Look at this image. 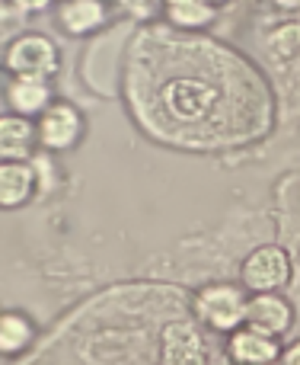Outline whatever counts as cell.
Wrapping results in <instances>:
<instances>
[{"label": "cell", "mask_w": 300, "mask_h": 365, "mask_svg": "<svg viewBox=\"0 0 300 365\" xmlns=\"http://www.w3.org/2000/svg\"><path fill=\"white\" fill-rule=\"evenodd\" d=\"M294 279V257L282 244H259L240 263V285L250 295L284 292Z\"/></svg>", "instance_id": "3957f363"}, {"label": "cell", "mask_w": 300, "mask_h": 365, "mask_svg": "<svg viewBox=\"0 0 300 365\" xmlns=\"http://www.w3.org/2000/svg\"><path fill=\"white\" fill-rule=\"evenodd\" d=\"M205 4H211V6H218V10H220V6L230 4V0H205Z\"/></svg>", "instance_id": "ffe728a7"}, {"label": "cell", "mask_w": 300, "mask_h": 365, "mask_svg": "<svg viewBox=\"0 0 300 365\" xmlns=\"http://www.w3.org/2000/svg\"><path fill=\"white\" fill-rule=\"evenodd\" d=\"M4 100L10 106V113L38 119L55 103V90H51V81H45V77H13L4 87Z\"/></svg>", "instance_id": "30bf717a"}, {"label": "cell", "mask_w": 300, "mask_h": 365, "mask_svg": "<svg viewBox=\"0 0 300 365\" xmlns=\"http://www.w3.org/2000/svg\"><path fill=\"white\" fill-rule=\"evenodd\" d=\"M32 170H36V180H38V195H48L51 189L61 182V170H58V160L55 154L48 151H36L32 154Z\"/></svg>", "instance_id": "2e32d148"}, {"label": "cell", "mask_w": 300, "mask_h": 365, "mask_svg": "<svg viewBox=\"0 0 300 365\" xmlns=\"http://www.w3.org/2000/svg\"><path fill=\"white\" fill-rule=\"evenodd\" d=\"M166 103L179 119H198V115L208 113V106L214 103V90L201 81H192V77H182L176 87L166 90Z\"/></svg>", "instance_id": "4fadbf2b"}, {"label": "cell", "mask_w": 300, "mask_h": 365, "mask_svg": "<svg viewBox=\"0 0 300 365\" xmlns=\"http://www.w3.org/2000/svg\"><path fill=\"white\" fill-rule=\"evenodd\" d=\"M10 4L23 13H45V10H55L58 0H10Z\"/></svg>", "instance_id": "e0dca14e"}, {"label": "cell", "mask_w": 300, "mask_h": 365, "mask_svg": "<svg viewBox=\"0 0 300 365\" xmlns=\"http://www.w3.org/2000/svg\"><path fill=\"white\" fill-rule=\"evenodd\" d=\"M297 311L282 292H265V295H250V311H246V324L269 336L282 340L284 334L294 330Z\"/></svg>", "instance_id": "52a82bcc"}, {"label": "cell", "mask_w": 300, "mask_h": 365, "mask_svg": "<svg viewBox=\"0 0 300 365\" xmlns=\"http://www.w3.org/2000/svg\"><path fill=\"white\" fill-rule=\"evenodd\" d=\"M218 13V6L205 4V0H163V16L176 29H208V26H214Z\"/></svg>", "instance_id": "5bb4252c"}, {"label": "cell", "mask_w": 300, "mask_h": 365, "mask_svg": "<svg viewBox=\"0 0 300 365\" xmlns=\"http://www.w3.org/2000/svg\"><path fill=\"white\" fill-rule=\"evenodd\" d=\"M246 311H250V292L240 282H208L192 295V317L220 336L243 327Z\"/></svg>", "instance_id": "6da1fadb"}, {"label": "cell", "mask_w": 300, "mask_h": 365, "mask_svg": "<svg viewBox=\"0 0 300 365\" xmlns=\"http://www.w3.org/2000/svg\"><path fill=\"white\" fill-rule=\"evenodd\" d=\"M269 4L278 10H300V0H269Z\"/></svg>", "instance_id": "d6986e66"}, {"label": "cell", "mask_w": 300, "mask_h": 365, "mask_svg": "<svg viewBox=\"0 0 300 365\" xmlns=\"http://www.w3.org/2000/svg\"><path fill=\"white\" fill-rule=\"evenodd\" d=\"M38 195L29 160H0V212H19Z\"/></svg>", "instance_id": "9c48e42d"}, {"label": "cell", "mask_w": 300, "mask_h": 365, "mask_svg": "<svg viewBox=\"0 0 300 365\" xmlns=\"http://www.w3.org/2000/svg\"><path fill=\"white\" fill-rule=\"evenodd\" d=\"M160 365H208V343L198 321H169L156 343Z\"/></svg>", "instance_id": "5b68a950"}, {"label": "cell", "mask_w": 300, "mask_h": 365, "mask_svg": "<svg viewBox=\"0 0 300 365\" xmlns=\"http://www.w3.org/2000/svg\"><path fill=\"white\" fill-rule=\"evenodd\" d=\"M282 365H300V340H294L288 349L282 353Z\"/></svg>", "instance_id": "ac0fdd59"}, {"label": "cell", "mask_w": 300, "mask_h": 365, "mask_svg": "<svg viewBox=\"0 0 300 365\" xmlns=\"http://www.w3.org/2000/svg\"><path fill=\"white\" fill-rule=\"evenodd\" d=\"M106 23H109L106 0H58L55 6V26L70 38L93 36Z\"/></svg>", "instance_id": "ba28073f"}, {"label": "cell", "mask_w": 300, "mask_h": 365, "mask_svg": "<svg viewBox=\"0 0 300 365\" xmlns=\"http://www.w3.org/2000/svg\"><path fill=\"white\" fill-rule=\"evenodd\" d=\"M0 64L10 77H45V81H51L61 71V48L45 32H19L4 48Z\"/></svg>", "instance_id": "7a4b0ae2"}, {"label": "cell", "mask_w": 300, "mask_h": 365, "mask_svg": "<svg viewBox=\"0 0 300 365\" xmlns=\"http://www.w3.org/2000/svg\"><path fill=\"white\" fill-rule=\"evenodd\" d=\"M269 51L278 61H291L300 55V23H284L275 26V32L269 36Z\"/></svg>", "instance_id": "9a60e30c"}, {"label": "cell", "mask_w": 300, "mask_h": 365, "mask_svg": "<svg viewBox=\"0 0 300 365\" xmlns=\"http://www.w3.org/2000/svg\"><path fill=\"white\" fill-rule=\"evenodd\" d=\"M150 4H160V6H163V0H150Z\"/></svg>", "instance_id": "44dd1931"}, {"label": "cell", "mask_w": 300, "mask_h": 365, "mask_svg": "<svg viewBox=\"0 0 300 365\" xmlns=\"http://www.w3.org/2000/svg\"><path fill=\"white\" fill-rule=\"evenodd\" d=\"M36 132H38V151L48 154H68L87 135V119L83 113L68 100H55L42 115L36 119Z\"/></svg>", "instance_id": "277c9868"}, {"label": "cell", "mask_w": 300, "mask_h": 365, "mask_svg": "<svg viewBox=\"0 0 300 365\" xmlns=\"http://www.w3.org/2000/svg\"><path fill=\"white\" fill-rule=\"evenodd\" d=\"M282 340L243 324L224 336V356L230 365H275L282 362Z\"/></svg>", "instance_id": "8992f818"}, {"label": "cell", "mask_w": 300, "mask_h": 365, "mask_svg": "<svg viewBox=\"0 0 300 365\" xmlns=\"http://www.w3.org/2000/svg\"><path fill=\"white\" fill-rule=\"evenodd\" d=\"M38 151L36 119L16 113L0 115V160H32Z\"/></svg>", "instance_id": "8fae6325"}, {"label": "cell", "mask_w": 300, "mask_h": 365, "mask_svg": "<svg viewBox=\"0 0 300 365\" xmlns=\"http://www.w3.org/2000/svg\"><path fill=\"white\" fill-rule=\"evenodd\" d=\"M38 324L32 321V314L19 308H4L0 311V359H16L19 353L36 343Z\"/></svg>", "instance_id": "7c38bea8"}]
</instances>
